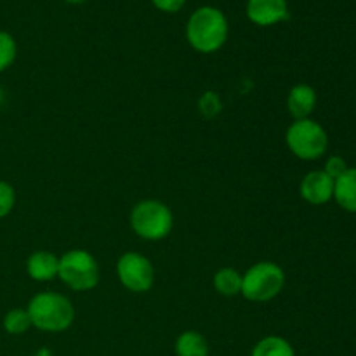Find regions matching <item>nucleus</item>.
Returning a JSON list of instances; mask_svg holds the SVG:
<instances>
[{
  "label": "nucleus",
  "instance_id": "obj_18",
  "mask_svg": "<svg viewBox=\"0 0 356 356\" xmlns=\"http://www.w3.org/2000/svg\"><path fill=\"white\" fill-rule=\"evenodd\" d=\"M16 205V191L13 184L7 181H0V219L9 216Z\"/></svg>",
  "mask_w": 356,
  "mask_h": 356
},
{
  "label": "nucleus",
  "instance_id": "obj_17",
  "mask_svg": "<svg viewBox=\"0 0 356 356\" xmlns=\"http://www.w3.org/2000/svg\"><path fill=\"white\" fill-rule=\"evenodd\" d=\"M17 45L16 40L7 31H0V73L9 70L13 63L16 61Z\"/></svg>",
  "mask_w": 356,
  "mask_h": 356
},
{
  "label": "nucleus",
  "instance_id": "obj_23",
  "mask_svg": "<svg viewBox=\"0 0 356 356\" xmlns=\"http://www.w3.org/2000/svg\"><path fill=\"white\" fill-rule=\"evenodd\" d=\"M66 2H70V3H82V2H86V0H66Z\"/></svg>",
  "mask_w": 356,
  "mask_h": 356
},
{
  "label": "nucleus",
  "instance_id": "obj_21",
  "mask_svg": "<svg viewBox=\"0 0 356 356\" xmlns=\"http://www.w3.org/2000/svg\"><path fill=\"white\" fill-rule=\"evenodd\" d=\"M153 6L163 13H177L186 0H152Z\"/></svg>",
  "mask_w": 356,
  "mask_h": 356
},
{
  "label": "nucleus",
  "instance_id": "obj_15",
  "mask_svg": "<svg viewBox=\"0 0 356 356\" xmlns=\"http://www.w3.org/2000/svg\"><path fill=\"white\" fill-rule=\"evenodd\" d=\"M250 356H296L294 348L280 336H266L257 341Z\"/></svg>",
  "mask_w": 356,
  "mask_h": 356
},
{
  "label": "nucleus",
  "instance_id": "obj_16",
  "mask_svg": "<svg viewBox=\"0 0 356 356\" xmlns=\"http://www.w3.org/2000/svg\"><path fill=\"white\" fill-rule=\"evenodd\" d=\"M31 329V320L26 309L14 308L3 316V330L10 336H21Z\"/></svg>",
  "mask_w": 356,
  "mask_h": 356
},
{
  "label": "nucleus",
  "instance_id": "obj_22",
  "mask_svg": "<svg viewBox=\"0 0 356 356\" xmlns=\"http://www.w3.org/2000/svg\"><path fill=\"white\" fill-rule=\"evenodd\" d=\"M33 356H52V353L51 350H47V348H42V350H38Z\"/></svg>",
  "mask_w": 356,
  "mask_h": 356
},
{
  "label": "nucleus",
  "instance_id": "obj_7",
  "mask_svg": "<svg viewBox=\"0 0 356 356\" xmlns=\"http://www.w3.org/2000/svg\"><path fill=\"white\" fill-rule=\"evenodd\" d=\"M117 277L127 291L145 294L155 284V268L143 254L125 252L117 261Z\"/></svg>",
  "mask_w": 356,
  "mask_h": 356
},
{
  "label": "nucleus",
  "instance_id": "obj_4",
  "mask_svg": "<svg viewBox=\"0 0 356 356\" xmlns=\"http://www.w3.org/2000/svg\"><path fill=\"white\" fill-rule=\"evenodd\" d=\"M285 287V273L277 263L261 261L242 275V294L250 302H268Z\"/></svg>",
  "mask_w": 356,
  "mask_h": 356
},
{
  "label": "nucleus",
  "instance_id": "obj_19",
  "mask_svg": "<svg viewBox=\"0 0 356 356\" xmlns=\"http://www.w3.org/2000/svg\"><path fill=\"white\" fill-rule=\"evenodd\" d=\"M198 110H200V113L204 115V117H216V115L221 111V99H219L218 94L209 90V92L202 94L200 101H198Z\"/></svg>",
  "mask_w": 356,
  "mask_h": 356
},
{
  "label": "nucleus",
  "instance_id": "obj_8",
  "mask_svg": "<svg viewBox=\"0 0 356 356\" xmlns=\"http://www.w3.org/2000/svg\"><path fill=\"white\" fill-rule=\"evenodd\" d=\"M289 13L287 0H249L247 2V17L257 26H273V24L287 21Z\"/></svg>",
  "mask_w": 356,
  "mask_h": 356
},
{
  "label": "nucleus",
  "instance_id": "obj_14",
  "mask_svg": "<svg viewBox=\"0 0 356 356\" xmlns=\"http://www.w3.org/2000/svg\"><path fill=\"white\" fill-rule=\"evenodd\" d=\"M214 289L218 294L233 298V296L242 294V273H238L233 268H221L214 275Z\"/></svg>",
  "mask_w": 356,
  "mask_h": 356
},
{
  "label": "nucleus",
  "instance_id": "obj_5",
  "mask_svg": "<svg viewBox=\"0 0 356 356\" xmlns=\"http://www.w3.org/2000/svg\"><path fill=\"white\" fill-rule=\"evenodd\" d=\"M58 278L75 292H89L99 284V264L90 252L72 249L59 257Z\"/></svg>",
  "mask_w": 356,
  "mask_h": 356
},
{
  "label": "nucleus",
  "instance_id": "obj_20",
  "mask_svg": "<svg viewBox=\"0 0 356 356\" xmlns=\"http://www.w3.org/2000/svg\"><path fill=\"white\" fill-rule=\"evenodd\" d=\"M348 169H350V167H348L346 160H344L343 156L334 155V156H330V159L325 162L323 172H325L327 176H330L334 181H336V179H339V177L343 176V174L346 172Z\"/></svg>",
  "mask_w": 356,
  "mask_h": 356
},
{
  "label": "nucleus",
  "instance_id": "obj_9",
  "mask_svg": "<svg viewBox=\"0 0 356 356\" xmlns=\"http://www.w3.org/2000/svg\"><path fill=\"white\" fill-rule=\"evenodd\" d=\"M334 183L336 181L323 170H312L302 177L299 191L308 204L323 205L334 198Z\"/></svg>",
  "mask_w": 356,
  "mask_h": 356
},
{
  "label": "nucleus",
  "instance_id": "obj_1",
  "mask_svg": "<svg viewBox=\"0 0 356 356\" xmlns=\"http://www.w3.org/2000/svg\"><path fill=\"white\" fill-rule=\"evenodd\" d=\"M226 38H228V19L216 7H200L188 19L186 40L197 52L212 54L226 44Z\"/></svg>",
  "mask_w": 356,
  "mask_h": 356
},
{
  "label": "nucleus",
  "instance_id": "obj_24",
  "mask_svg": "<svg viewBox=\"0 0 356 356\" xmlns=\"http://www.w3.org/2000/svg\"><path fill=\"white\" fill-rule=\"evenodd\" d=\"M2 101H3V90L2 87H0V104H2Z\"/></svg>",
  "mask_w": 356,
  "mask_h": 356
},
{
  "label": "nucleus",
  "instance_id": "obj_3",
  "mask_svg": "<svg viewBox=\"0 0 356 356\" xmlns=\"http://www.w3.org/2000/svg\"><path fill=\"white\" fill-rule=\"evenodd\" d=\"M131 228L139 238L160 242L167 238L174 228L172 211L160 200H143L131 211Z\"/></svg>",
  "mask_w": 356,
  "mask_h": 356
},
{
  "label": "nucleus",
  "instance_id": "obj_13",
  "mask_svg": "<svg viewBox=\"0 0 356 356\" xmlns=\"http://www.w3.org/2000/svg\"><path fill=\"white\" fill-rule=\"evenodd\" d=\"M177 356H209V343L197 330H184L176 339Z\"/></svg>",
  "mask_w": 356,
  "mask_h": 356
},
{
  "label": "nucleus",
  "instance_id": "obj_10",
  "mask_svg": "<svg viewBox=\"0 0 356 356\" xmlns=\"http://www.w3.org/2000/svg\"><path fill=\"white\" fill-rule=\"evenodd\" d=\"M26 273L35 282L54 280L59 273V257L49 250H37L28 257Z\"/></svg>",
  "mask_w": 356,
  "mask_h": 356
},
{
  "label": "nucleus",
  "instance_id": "obj_6",
  "mask_svg": "<svg viewBox=\"0 0 356 356\" xmlns=\"http://www.w3.org/2000/svg\"><path fill=\"white\" fill-rule=\"evenodd\" d=\"M289 149L292 155L301 160H316L325 155L329 148V136L327 131L312 118L305 120H294L285 134Z\"/></svg>",
  "mask_w": 356,
  "mask_h": 356
},
{
  "label": "nucleus",
  "instance_id": "obj_2",
  "mask_svg": "<svg viewBox=\"0 0 356 356\" xmlns=\"http://www.w3.org/2000/svg\"><path fill=\"white\" fill-rule=\"evenodd\" d=\"M31 327L42 332H65L75 320V308L66 296L58 292H40L33 296L26 308Z\"/></svg>",
  "mask_w": 356,
  "mask_h": 356
},
{
  "label": "nucleus",
  "instance_id": "obj_12",
  "mask_svg": "<svg viewBox=\"0 0 356 356\" xmlns=\"http://www.w3.org/2000/svg\"><path fill=\"white\" fill-rule=\"evenodd\" d=\"M334 200L341 209L356 214V167H350L334 183Z\"/></svg>",
  "mask_w": 356,
  "mask_h": 356
},
{
  "label": "nucleus",
  "instance_id": "obj_11",
  "mask_svg": "<svg viewBox=\"0 0 356 356\" xmlns=\"http://www.w3.org/2000/svg\"><path fill=\"white\" fill-rule=\"evenodd\" d=\"M316 106V92L308 83H298L291 89L287 97L289 113L294 120H305L309 118Z\"/></svg>",
  "mask_w": 356,
  "mask_h": 356
}]
</instances>
